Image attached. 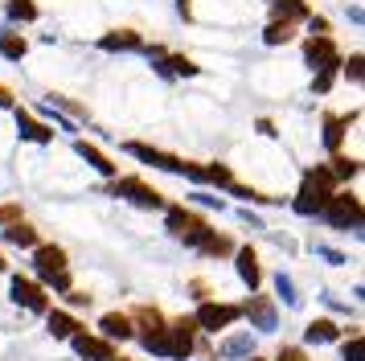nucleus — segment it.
Returning a JSON list of instances; mask_svg holds the SVG:
<instances>
[{
    "mask_svg": "<svg viewBox=\"0 0 365 361\" xmlns=\"http://www.w3.org/2000/svg\"><path fill=\"white\" fill-rule=\"evenodd\" d=\"M25 54H29V37L17 25H0V58L4 62H21Z\"/></svg>",
    "mask_w": 365,
    "mask_h": 361,
    "instance_id": "obj_14",
    "label": "nucleus"
},
{
    "mask_svg": "<svg viewBox=\"0 0 365 361\" xmlns=\"http://www.w3.org/2000/svg\"><path fill=\"white\" fill-rule=\"evenodd\" d=\"M34 267H37V275H41V279L66 271V267H70L66 246H37V250H34Z\"/></svg>",
    "mask_w": 365,
    "mask_h": 361,
    "instance_id": "obj_11",
    "label": "nucleus"
},
{
    "mask_svg": "<svg viewBox=\"0 0 365 361\" xmlns=\"http://www.w3.org/2000/svg\"><path fill=\"white\" fill-rule=\"evenodd\" d=\"M349 119H353V115L324 111V131H320V140H324V148H329V152H341V144H345V131H349Z\"/></svg>",
    "mask_w": 365,
    "mask_h": 361,
    "instance_id": "obj_17",
    "label": "nucleus"
},
{
    "mask_svg": "<svg viewBox=\"0 0 365 361\" xmlns=\"http://www.w3.org/2000/svg\"><path fill=\"white\" fill-rule=\"evenodd\" d=\"M99 49L103 54H140L144 49V37L132 25H119V29H107L99 37Z\"/></svg>",
    "mask_w": 365,
    "mask_h": 361,
    "instance_id": "obj_9",
    "label": "nucleus"
},
{
    "mask_svg": "<svg viewBox=\"0 0 365 361\" xmlns=\"http://www.w3.org/2000/svg\"><path fill=\"white\" fill-rule=\"evenodd\" d=\"M275 361H308V353H304V349H296V345H283L279 353H275Z\"/></svg>",
    "mask_w": 365,
    "mask_h": 361,
    "instance_id": "obj_35",
    "label": "nucleus"
},
{
    "mask_svg": "<svg viewBox=\"0 0 365 361\" xmlns=\"http://www.w3.org/2000/svg\"><path fill=\"white\" fill-rule=\"evenodd\" d=\"M201 173H205V185H230L234 180V173H230V164H222V161H214V164H201Z\"/></svg>",
    "mask_w": 365,
    "mask_h": 361,
    "instance_id": "obj_30",
    "label": "nucleus"
},
{
    "mask_svg": "<svg viewBox=\"0 0 365 361\" xmlns=\"http://www.w3.org/2000/svg\"><path fill=\"white\" fill-rule=\"evenodd\" d=\"M304 177H308V180H316V185H324L329 193H332V189H341V180L332 177V168H329V164H316V168H308Z\"/></svg>",
    "mask_w": 365,
    "mask_h": 361,
    "instance_id": "obj_31",
    "label": "nucleus"
},
{
    "mask_svg": "<svg viewBox=\"0 0 365 361\" xmlns=\"http://www.w3.org/2000/svg\"><path fill=\"white\" fill-rule=\"evenodd\" d=\"M332 82H336V70H312V95L324 98L332 91Z\"/></svg>",
    "mask_w": 365,
    "mask_h": 361,
    "instance_id": "obj_32",
    "label": "nucleus"
},
{
    "mask_svg": "<svg viewBox=\"0 0 365 361\" xmlns=\"http://www.w3.org/2000/svg\"><path fill=\"white\" fill-rule=\"evenodd\" d=\"M312 13L308 0H271V21H292V25H304Z\"/></svg>",
    "mask_w": 365,
    "mask_h": 361,
    "instance_id": "obj_18",
    "label": "nucleus"
},
{
    "mask_svg": "<svg viewBox=\"0 0 365 361\" xmlns=\"http://www.w3.org/2000/svg\"><path fill=\"white\" fill-rule=\"evenodd\" d=\"M128 152H132L135 161H144V164H156V168H165V173H181L185 177V161L181 156H173V152H160V148H152V144H140V140H128Z\"/></svg>",
    "mask_w": 365,
    "mask_h": 361,
    "instance_id": "obj_8",
    "label": "nucleus"
},
{
    "mask_svg": "<svg viewBox=\"0 0 365 361\" xmlns=\"http://www.w3.org/2000/svg\"><path fill=\"white\" fill-rule=\"evenodd\" d=\"M111 361H128V357H111Z\"/></svg>",
    "mask_w": 365,
    "mask_h": 361,
    "instance_id": "obj_42",
    "label": "nucleus"
},
{
    "mask_svg": "<svg viewBox=\"0 0 365 361\" xmlns=\"http://www.w3.org/2000/svg\"><path fill=\"white\" fill-rule=\"evenodd\" d=\"M341 46H336V37L332 33H308L304 37V66L308 70H336L341 74Z\"/></svg>",
    "mask_w": 365,
    "mask_h": 361,
    "instance_id": "obj_1",
    "label": "nucleus"
},
{
    "mask_svg": "<svg viewBox=\"0 0 365 361\" xmlns=\"http://www.w3.org/2000/svg\"><path fill=\"white\" fill-rule=\"evenodd\" d=\"M349 21H353V25H361V21H365V13H361V4H349Z\"/></svg>",
    "mask_w": 365,
    "mask_h": 361,
    "instance_id": "obj_39",
    "label": "nucleus"
},
{
    "mask_svg": "<svg viewBox=\"0 0 365 361\" xmlns=\"http://www.w3.org/2000/svg\"><path fill=\"white\" fill-rule=\"evenodd\" d=\"M242 312H247V316H250V320H255L259 328H275V308L267 304L263 295H250L247 308H242Z\"/></svg>",
    "mask_w": 365,
    "mask_h": 361,
    "instance_id": "obj_24",
    "label": "nucleus"
},
{
    "mask_svg": "<svg viewBox=\"0 0 365 361\" xmlns=\"http://www.w3.org/2000/svg\"><path fill=\"white\" fill-rule=\"evenodd\" d=\"M99 328H103V341H128V337H135L128 312H107L99 320Z\"/></svg>",
    "mask_w": 365,
    "mask_h": 361,
    "instance_id": "obj_16",
    "label": "nucleus"
},
{
    "mask_svg": "<svg viewBox=\"0 0 365 361\" xmlns=\"http://www.w3.org/2000/svg\"><path fill=\"white\" fill-rule=\"evenodd\" d=\"M4 267H9V263H4V255H0V271H4Z\"/></svg>",
    "mask_w": 365,
    "mask_h": 361,
    "instance_id": "obj_41",
    "label": "nucleus"
},
{
    "mask_svg": "<svg viewBox=\"0 0 365 361\" xmlns=\"http://www.w3.org/2000/svg\"><path fill=\"white\" fill-rule=\"evenodd\" d=\"M324 218H329L336 230H357L361 226V201H357V193H349V189H332V197L324 201Z\"/></svg>",
    "mask_w": 365,
    "mask_h": 361,
    "instance_id": "obj_2",
    "label": "nucleus"
},
{
    "mask_svg": "<svg viewBox=\"0 0 365 361\" xmlns=\"http://www.w3.org/2000/svg\"><path fill=\"white\" fill-rule=\"evenodd\" d=\"M111 193L128 197V201L144 205V210H165V193H160V189H152L148 180H140V177H119L115 185H111Z\"/></svg>",
    "mask_w": 365,
    "mask_h": 361,
    "instance_id": "obj_3",
    "label": "nucleus"
},
{
    "mask_svg": "<svg viewBox=\"0 0 365 361\" xmlns=\"http://www.w3.org/2000/svg\"><path fill=\"white\" fill-rule=\"evenodd\" d=\"M46 325H50V332L58 337V341H66V337H74V332H78V320H74L70 312H58V308L46 312Z\"/></svg>",
    "mask_w": 365,
    "mask_h": 361,
    "instance_id": "obj_23",
    "label": "nucleus"
},
{
    "mask_svg": "<svg viewBox=\"0 0 365 361\" xmlns=\"http://www.w3.org/2000/svg\"><path fill=\"white\" fill-rule=\"evenodd\" d=\"M13 300H17L21 308L37 312V316L50 312V295H46V288L34 283V279H25V275H13Z\"/></svg>",
    "mask_w": 365,
    "mask_h": 361,
    "instance_id": "obj_6",
    "label": "nucleus"
},
{
    "mask_svg": "<svg viewBox=\"0 0 365 361\" xmlns=\"http://www.w3.org/2000/svg\"><path fill=\"white\" fill-rule=\"evenodd\" d=\"M41 9H37V0H4V21L9 25H34Z\"/></svg>",
    "mask_w": 365,
    "mask_h": 361,
    "instance_id": "obj_19",
    "label": "nucleus"
},
{
    "mask_svg": "<svg viewBox=\"0 0 365 361\" xmlns=\"http://www.w3.org/2000/svg\"><path fill=\"white\" fill-rule=\"evenodd\" d=\"M168 70H173V78H197L201 74V66L189 54H168Z\"/></svg>",
    "mask_w": 365,
    "mask_h": 361,
    "instance_id": "obj_29",
    "label": "nucleus"
},
{
    "mask_svg": "<svg viewBox=\"0 0 365 361\" xmlns=\"http://www.w3.org/2000/svg\"><path fill=\"white\" fill-rule=\"evenodd\" d=\"M296 33H299V25H292V21H267V29H263V46H271V49L292 46V41H296Z\"/></svg>",
    "mask_w": 365,
    "mask_h": 361,
    "instance_id": "obj_20",
    "label": "nucleus"
},
{
    "mask_svg": "<svg viewBox=\"0 0 365 361\" xmlns=\"http://www.w3.org/2000/svg\"><path fill=\"white\" fill-rule=\"evenodd\" d=\"M205 230H210V226H205V218H201V213L181 210V205H177V210H168V234H173V238L197 246L201 238H205Z\"/></svg>",
    "mask_w": 365,
    "mask_h": 361,
    "instance_id": "obj_4",
    "label": "nucleus"
},
{
    "mask_svg": "<svg viewBox=\"0 0 365 361\" xmlns=\"http://www.w3.org/2000/svg\"><path fill=\"white\" fill-rule=\"evenodd\" d=\"M341 337V328L332 325V320H312V325L304 328V341L308 345H324V341H336Z\"/></svg>",
    "mask_w": 365,
    "mask_h": 361,
    "instance_id": "obj_27",
    "label": "nucleus"
},
{
    "mask_svg": "<svg viewBox=\"0 0 365 361\" xmlns=\"http://www.w3.org/2000/svg\"><path fill=\"white\" fill-rule=\"evenodd\" d=\"M234 267H238V279L247 283L250 292L263 283V267H259V255L250 246H234Z\"/></svg>",
    "mask_w": 365,
    "mask_h": 361,
    "instance_id": "obj_12",
    "label": "nucleus"
},
{
    "mask_svg": "<svg viewBox=\"0 0 365 361\" xmlns=\"http://www.w3.org/2000/svg\"><path fill=\"white\" fill-rule=\"evenodd\" d=\"M329 168H332V177L336 180H353L357 173H361V161H357V156H345V152H332Z\"/></svg>",
    "mask_w": 365,
    "mask_h": 361,
    "instance_id": "obj_26",
    "label": "nucleus"
},
{
    "mask_svg": "<svg viewBox=\"0 0 365 361\" xmlns=\"http://www.w3.org/2000/svg\"><path fill=\"white\" fill-rule=\"evenodd\" d=\"M4 243L9 246H37V230L29 222H9L4 226Z\"/></svg>",
    "mask_w": 365,
    "mask_h": 361,
    "instance_id": "obj_25",
    "label": "nucleus"
},
{
    "mask_svg": "<svg viewBox=\"0 0 365 361\" xmlns=\"http://www.w3.org/2000/svg\"><path fill=\"white\" fill-rule=\"evenodd\" d=\"M0 107H4V111H13V107H17V98H13V91H9L4 82H0Z\"/></svg>",
    "mask_w": 365,
    "mask_h": 361,
    "instance_id": "obj_37",
    "label": "nucleus"
},
{
    "mask_svg": "<svg viewBox=\"0 0 365 361\" xmlns=\"http://www.w3.org/2000/svg\"><path fill=\"white\" fill-rule=\"evenodd\" d=\"M193 349H197V325L181 316L177 325L168 328V357L185 361V357H193Z\"/></svg>",
    "mask_w": 365,
    "mask_h": 361,
    "instance_id": "obj_7",
    "label": "nucleus"
},
{
    "mask_svg": "<svg viewBox=\"0 0 365 361\" xmlns=\"http://www.w3.org/2000/svg\"><path fill=\"white\" fill-rule=\"evenodd\" d=\"M13 115H17L21 140H29V144H53V123L37 119V115H34V111H25V107H13Z\"/></svg>",
    "mask_w": 365,
    "mask_h": 361,
    "instance_id": "obj_10",
    "label": "nucleus"
},
{
    "mask_svg": "<svg viewBox=\"0 0 365 361\" xmlns=\"http://www.w3.org/2000/svg\"><path fill=\"white\" fill-rule=\"evenodd\" d=\"M177 16L181 21H193V0H177Z\"/></svg>",
    "mask_w": 365,
    "mask_h": 361,
    "instance_id": "obj_38",
    "label": "nucleus"
},
{
    "mask_svg": "<svg viewBox=\"0 0 365 361\" xmlns=\"http://www.w3.org/2000/svg\"><path fill=\"white\" fill-rule=\"evenodd\" d=\"M250 361H263V357H250Z\"/></svg>",
    "mask_w": 365,
    "mask_h": 361,
    "instance_id": "obj_43",
    "label": "nucleus"
},
{
    "mask_svg": "<svg viewBox=\"0 0 365 361\" xmlns=\"http://www.w3.org/2000/svg\"><path fill=\"white\" fill-rule=\"evenodd\" d=\"M341 74H345L353 86H361V78H365V54L361 49H353L349 58H341Z\"/></svg>",
    "mask_w": 365,
    "mask_h": 361,
    "instance_id": "obj_28",
    "label": "nucleus"
},
{
    "mask_svg": "<svg viewBox=\"0 0 365 361\" xmlns=\"http://www.w3.org/2000/svg\"><path fill=\"white\" fill-rule=\"evenodd\" d=\"M329 189L324 185H316V180H308L304 177V189L296 193V213H304V218H312V213H320L324 210V201H329Z\"/></svg>",
    "mask_w": 365,
    "mask_h": 361,
    "instance_id": "obj_13",
    "label": "nucleus"
},
{
    "mask_svg": "<svg viewBox=\"0 0 365 361\" xmlns=\"http://www.w3.org/2000/svg\"><path fill=\"white\" fill-rule=\"evenodd\" d=\"M238 316H242V308H238V304H214V300H210V304H201V308H197L193 325L205 328V332H226Z\"/></svg>",
    "mask_w": 365,
    "mask_h": 361,
    "instance_id": "obj_5",
    "label": "nucleus"
},
{
    "mask_svg": "<svg viewBox=\"0 0 365 361\" xmlns=\"http://www.w3.org/2000/svg\"><path fill=\"white\" fill-rule=\"evenodd\" d=\"M9 222H21V205H17V201L0 205V226H9Z\"/></svg>",
    "mask_w": 365,
    "mask_h": 361,
    "instance_id": "obj_36",
    "label": "nucleus"
},
{
    "mask_svg": "<svg viewBox=\"0 0 365 361\" xmlns=\"http://www.w3.org/2000/svg\"><path fill=\"white\" fill-rule=\"evenodd\" d=\"M197 250L205 259H226V255H234V243L226 234H217V230H205V238L197 243Z\"/></svg>",
    "mask_w": 365,
    "mask_h": 361,
    "instance_id": "obj_22",
    "label": "nucleus"
},
{
    "mask_svg": "<svg viewBox=\"0 0 365 361\" xmlns=\"http://www.w3.org/2000/svg\"><path fill=\"white\" fill-rule=\"evenodd\" d=\"M304 29H308V33H332V21H329V16H320V13H308Z\"/></svg>",
    "mask_w": 365,
    "mask_h": 361,
    "instance_id": "obj_33",
    "label": "nucleus"
},
{
    "mask_svg": "<svg viewBox=\"0 0 365 361\" xmlns=\"http://www.w3.org/2000/svg\"><path fill=\"white\" fill-rule=\"evenodd\" d=\"M259 131H263V136H271V140L279 136V131H275V123H271V119H259Z\"/></svg>",
    "mask_w": 365,
    "mask_h": 361,
    "instance_id": "obj_40",
    "label": "nucleus"
},
{
    "mask_svg": "<svg viewBox=\"0 0 365 361\" xmlns=\"http://www.w3.org/2000/svg\"><path fill=\"white\" fill-rule=\"evenodd\" d=\"M70 341H74V353H78V357H86V361H111V357H115L111 341H103V337H86V332H74Z\"/></svg>",
    "mask_w": 365,
    "mask_h": 361,
    "instance_id": "obj_15",
    "label": "nucleus"
},
{
    "mask_svg": "<svg viewBox=\"0 0 365 361\" xmlns=\"http://www.w3.org/2000/svg\"><path fill=\"white\" fill-rule=\"evenodd\" d=\"M365 357V349H361V332H353L345 345V361H361Z\"/></svg>",
    "mask_w": 365,
    "mask_h": 361,
    "instance_id": "obj_34",
    "label": "nucleus"
},
{
    "mask_svg": "<svg viewBox=\"0 0 365 361\" xmlns=\"http://www.w3.org/2000/svg\"><path fill=\"white\" fill-rule=\"evenodd\" d=\"M74 152H78L91 168H99L103 177H115V173H119L115 164H111V156H107V152H99L95 144H86V140H78V144H74Z\"/></svg>",
    "mask_w": 365,
    "mask_h": 361,
    "instance_id": "obj_21",
    "label": "nucleus"
}]
</instances>
